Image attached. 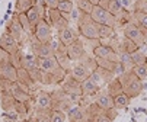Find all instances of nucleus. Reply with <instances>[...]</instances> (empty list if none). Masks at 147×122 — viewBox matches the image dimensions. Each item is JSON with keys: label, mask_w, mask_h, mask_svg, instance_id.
<instances>
[{"label": "nucleus", "mask_w": 147, "mask_h": 122, "mask_svg": "<svg viewBox=\"0 0 147 122\" xmlns=\"http://www.w3.org/2000/svg\"><path fill=\"white\" fill-rule=\"evenodd\" d=\"M90 17L95 20L98 25H107L111 28H117L118 26V20L115 16H112L107 9H103L100 6H93L92 12H90Z\"/></svg>", "instance_id": "4"}, {"label": "nucleus", "mask_w": 147, "mask_h": 122, "mask_svg": "<svg viewBox=\"0 0 147 122\" xmlns=\"http://www.w3.org/2000/svg\"><path fill=\"white\" fill-rule=\"evenodd\" d=\"M118 57H119V63L122 64L124 70H125V71H131L133 67H134V63H133V60H131V54L125 52L124 50L119 48V51H118Z\"/></svg>", "instance_id": "25"}, {"label": "nucleus", "mask_w": 147, "mask_h": 122, "mask_svg": "<svg viewBox=\"0 0 147 122\" xmlns=\"http://www.w3.org/2000/svg\"><path fill=\"white\" fill-rule=\"evenodd\" d=\"M60 2H63V0H60Z\"/></svg>", "instance_id": "56"}, {"label": "nucleus", "mask_w": 147, "mask_h": 122, "mask_svg": "<svg viewBox=\"0 0 147 122\" xmlns=\"http://www.w3.org/2000/svg\"><path fill=\"white\" fill-rule=\"evenodd\" d=\"M57 9H58L61 13H67V15H70L71 10L74 9V3H73V0H63V2L58 3Z\"/></svg>", "instance_id": "37"}, {"label": "nucleus", "mask_w": 147, "mask_h": 122, "mask_svg": "<svg viewBox=\"0 0 147 122\" xmlns=\"http://www.w3.org/2000/svg\"><path fill=\"white\" fill-rule=\"evenodd\" d=\"M67 71L66 70H63L61 67L57 68L55 71L53 73H44V81H42V84H61L63 83V80H64L67 77Z\"/></svg>", "instance_id": "17"}, {"label": "nucleus", "mask_w": 147, "mask_h": 122, "mask_svg": "<svg viewBox=\"0 0 147 122\" xmlns=\"http://www.w3.org/2000/svg\"><path fill=\"white\" fill-rule=\"evenodd\" d=\"M51 100H53V109L55 111H63V112H69L70 108L74 105L70 96H67L64 92H63V89H55L51 92Z\"/></svg>", "instance_id": "6"}, {"label": "nucleus", "mask_w": 147, "mask_h": 122, "mask_svg": "<svg viewBox=\"0 0 147 122\" xmlns=\"http://www.w3.org/2000/svg\"><path fill=\"white\" fill-rule=\"evenodd\" d=\"M6 32L10 34L19 44H22V41H24V35H26L22 29V26H20L19 23V20H18V12L15 10L12 13V17L6 22Z\"/></svg>", "instance_id": "8"}, {"label": "nucleus", "mask_w": 147, "mask_h": 122, "mask_svg": "<svg viewBox=\"0 0 147 122\" xmlns=\"http://www.w3.org/2000/svg\"><path fill=\"white\" fill-rule=\"evenodd\" d=\"M35 108L39 111H51L53 109L51 93L45 90H38L35 93Z\"/></svg>", "instance_id": "14"}, {"label": "nucleus", "mask_w": 147, "mask_h": 122, "mask_svg": "<svg viewBox=\"0 0 147 122\" xmlns=\"http://www.w3.org/2000/svg\"><path fill=\"white\" fill-rule=\"evenodd\" d=\"M95 103L102 109V111H108L111 108H114V97L107 92V90H99V93L95 96Z\"/></svg>", "instance_id": "18"}, {"label": "nucleus", "mask_w": 147, "mask_h": 122, "mask_svg": "<svg viewBox=\"0 0 147 122\" xmlns=\"http://www.w3.org/2000/svg\"><path fill=\"white\" fill-rule=\"evenodd\" d=\"M85 108H86V113H88V118H89V119H93V118H96L98 115H100V113L103 112V111L95 103V102L86 105Z\"/></svg>", "instance_id": "35"}, {"label": "nucleus", "mask_w": 147, "mask_h": 122, "mask_svg": "<svg viewBox=\"0 0 147 122\" xmlns=\"http://www.w3.org/2000/svg\"><path fill=\"white\" fill-rule=\"evenodd\" d=\"M122 34L125 38L131 39L134 44L138 45V48H144L146 42H147V31L141 29L138 25H136L134 22H128L122 26Z\"/></svg>", "instance_id": "3"}, {"label": "nucleus", "mask_w": 147, "mask_h": 122, "mask_svg": "<svg viewBox=\"0 0 147 122\" xmlns=\"http://www.w3.org/2000/svg\"><path fill=\"white\" fill-rule=\"evenodd\" d=\"M63 89L67 96H77V97H82L83 93H82V83L77 81L76 78H73L70 74H67V77L63 80V83L60 86Z\"/></svg>", "instance_id": "9"}, {"label": "nucleus", "mask_w": 147, "mask_h": 122, "mask_svg": "<svg viewBox=\"0 0 147 122\" xmlns=\"http://www.w3.org/2000/svg\"><path fill=\"white\" fill-rule=\"evenodd\" d=\"M0 77L9 81H18V68L13 67L10 63H2L0 64Z\"/></svg>", "instance_id": "21"}, {"label": "nucleus", "mask_w": 147, "mask_h": 122, "mask_svg": "<svg viewBox=\"0 0 147 122\" xmlns=\"http://www.w3.org/2000/svg\"><path fill=\"white\" fill-rule=\"evenodd\" d=\"M82 16H83V12H82V10H79V9L74 6V9H73V10H71V13H70V20L77 25V22L80 20V17H82Z\"/></svg>", "instance_id": "46"}, {"label": "nucleus", "mask_w": 147, "mask_h": 122, "mask_svg": "<svg viewBox=\"0 0 147 122\" xmlns=\"http://www.w3.org/2000/svg\"><path fill=\"white\" fill-rule=\"evenodd\" d=\"M77 31H79L80 38L83 39H99L98 23L90 17V15L83 13V16L77 22Z\"/></svg>", "instance_id": "2"}, {"label": "nucleus", "mask_w": 147, "mask_h": 122, "mask_svg": "<svg viewBox=\"0 0 147 122\" xmlns=\"http://www.w3.org/2000/svg\"><path fill=\"white\" fill-rule=\"evenodd\" d=\"M2 63H10V54L3 48H0V64Z\"/></svg>", "instance_id": "47"}, {"label": "nucleus", "mask_w": 147, "mask_h": 122, "mask_svg": "<svg viewBox=\"0 0 147 122\" xmlns=\"http://www.w3.org/2000/svg\"><path fill=\"white\" fill-rule=\"evenodd\" d=\"M51 111H39V109H36L35 115H34L35 121L36 122H51Z\"/></svg>", "instance_id": "36"}, {"label": "nucleus", "mask_w": 147, "mask_h": 122, "mask_svg": "<svg viewBox=\"0 0 147 122\" xmlns=\"http://www.w3.org/2000/svg\"><path fill=\"white\" fill-rule=\"evenodd\" d=\"M16 99L12 96L10 92H0V106L5 112L7 111H15Z\"/></svg>", "instance_id": "23"}, {"label": "nucleus", "mask_w": 147, "mask_h": 122, "mask_svg": "<svg viewBox=\"0 0 147 122\" xmlns=\"http://www.w3.org/2000/svg\"><path fill=\"white\" fill-rule=\"evenodd\" d=\"M61 17V12L58 9H47V20H48V23L53 26L57 20Z\"/></svg>", "instance_id": "39"}, {"label": "nucleus", "mask_w": 147, "mask_h": 122, "mask_svg": "<svg viewBox=\"0 0 147 122\" xmlns=\"http://www.w3.org/2000/svg\"><path fill=\"white\" fill-rule=\"evenodd\" d=\"M93 122H112L111 119H109V116L107 115V113H105V112H102L100 115H98L96 118H93L92 119Z\"/></svg>", "instance_id": "49"}, {"label": "nucleus", "mask_w": 147, "mask_h": 122, "mask_svg": "<svg viewBox=\"0 0 147 122\" xmlns=\"http://www.w3.org/2000/svg\"><path fill=\"white\" fill-rule=\"evenodd\" d=\"M0 2H2V0H0Z\"/></svg>", "instance_id": "59"}, {"label": "nucleus", "mask_w": 147, "mask_h": 122, "mask_svg": "<svg viewBox=\"0 0 147 122\" xmlns=\"http://www.w3.org/2000/svg\"><path fill=\"white\" fill-rule=\"evenodd\" d=\"M103 112L109 116V119H111L112 122H114V119L118 116V109H115V108H111V109H108V111H103Z\"/></svg>", "instance_id": "50"}, {"label": "nucleus", "mask_w": 147, "mask_h": 122, "mask_svg": "<svg viewBox=\"0 0 147 122\" xmlns=\"http://www.w3.org/2000/svg\"><path fill=\"white\" fill-rule=\"evenodd\" d=\"M86 54H88V51L85 48V44H83V39L82 38H79L77 41H74L71 45L67 47V55H69V58L71 61H74V63L80 61Z\"/></svg>", "instance_id": "10"}, {"label": "nucleus", "mask_w": 147, "mask_h": 122, "mask_svg": "<svg viewBox=\"0 0 147 122\" xmlns=\"http://www.w3.org/2000/svg\"><path fill=\"white\" fill-rule=\"evenodd\" d=\"M22 67L26 68L28 71L38 67L36 66V57L32 52H24V55H22Z\"/></svg>", "instance_id": "27"}, {"label": "nucleus", "mask_w": 147, "mask_h": 122, "mask_svg": "<svg viewBox=\"0 0 147 122\" xmlns=\"http://www.w3.org/2000/svg\"><path fill=\"white\" fill-rule=\"evenodd\" d=\"M22 55H24V51L22 50H19L18 52L12 54L10 55V64L16 68H20L22 67Z\"/></svg>", "instance_id": "40"}, {"label": "nucleus", "mask_w": 147, "mask_h": 122, "mask_svg": "<svg viewBox=\"0 0 147 122\" xmlns=\"http://www.w3.org/2000/svg\"><path fill=\"white\" fill-rule=\"evenodd\" d=\"M131 71H133L141 81H144V80L147 78V68H146V66H134Z\"/></svg>", "instance_id": "43"}, {"label": "nucleus", "mask_w": 147, "mask_h": 122, "mask_svg": "<svg viewBox=\"0 0 147 122\" xmlns=\"http://www.w3.org/2000/svg\"><path fill=\"white\" fill-rule=\"evenodd\" d=\"M0 80H2V77H0Z\"/></svg>", "instance_id": "57"}, {"label": "nucleus", "mask_w": 147, "mask_h": 122, "mask_svg": "<svg viewBox=\"0 0 147 122\" xmlns=\"http://www.w3.org/2000/svg\"><path fill=\"white\" fill-rule=\"evenodd\" d=\"M121 50H124L125 52H128V54H133L134 51H137V50H140L138 48V45L137 44H134L131 39H128V38H122L121 39Z\"/></svg>", "instance_id": "34"}, {"label": "nucleus", "mask_w": 147, "mask_h": 122, "mask_svg": "<svg viewBox=\"0 0 147 122\" xmlns=\"http://www.w3.org/2000/svg\"><path fill=\"white\" fill-rule=\"evenodd\" d=\"M67 121V113L63 111H51V122H66Z\"/></svg>", "instance_id": "42"}, {"label": "nucleus", "mask_w": 147, "mask_h": 122, "mask_svg": "<svg viewBox=\"0 0 147 122\" xmlns=\"http://www.w3.org/2000/svg\"><path fill=\"white\" fill-rule=\"evenodd\" d=\"M105 90H107L112 97L121 95L122 93V84H121V81H119V77H114L109 83L107 84V89H105Z\"/></svg>", "instance_id": "24"}, {"label": "nucleus", "mask_w": 147, "mask_h": 122, "mask_svg": "<svg viewBox=\"0 0 147 122\" xmlns=\"http://www.w3.org/2000/svg\"><path fill=\"white\" fill-rule=\"evenodd\" d=\"M26 16H28V19H29V22H31V25H32V26H35V25L39 22V20L42 19V17L39 16V13H38V10H36V7H35V6H32V7L26 12Z\"/></svg>", "instance_id": "38"}, {"label": "nucleus", "mask_w": 147, "mask_h": 122, "mask_svg": "<svg viewBox=\"0 0 147 122\" xmlns=\"http://www.w3.org/2000/svg\"><path fill=\"white\" fill-rule=\"evenodd\" d=\"M2 122H18V121H15V119H7V118H3V121Z\"/></svg>", "instance_id": "53"}, {"label": "nucleus", "mask_w": 147, "mask_h": 122, "mask_svg": "<svg viewBox=\"0 0 147 122\" xmlns=\"http://www.w3.org/2000/svg\"><path fill=\"white\" fill-rule=\"evenodd\" d=\"M73 3H74V6L79 10H82L83 13H86V15H90V12L93 9V5L89 2V0H73Z\"/></svg>", "instance_id": "32"}, {"label": "nucleus", "mask_w": 147, "mask_h": 122, "mask_svg": "<svg viewBox=\"0 0 147 122\" xmlns=\"http://www.w3.org/2000/svg\"><path fill=\"white\" fill-rule=\"evenodd\" d=\"M0 48H3L5 51H7L10 55L15 54V52H18L19 50H22V48H20V44L18 42V41L10 34H7L6 31L0 35Z\"/></svg>", "instance_id": "11"}, {"label": "nucleus", "mask_w": 147, "mask_h": 122, "mask_svg": "<svg viewBox=\"0 0 147 122\" xmlns=\"http://www.w3.org/2000/svg\"><path fill=\"white\" fill-rule=\"evenodd\" d=\"M36 66L42 73H53L57 68H60V64L55 58V55H50V57H36Z\"/></svg>", "instance_id": "12"}, {"label": "nucleus", "mask_w": 147, "mask_h": 122, "mask_svg": "<svg viewBox=\"0 0 147 122\" xmlns=\"http://www.w3.org/2000/svg\"><path fill=\"white\" fill-rule=\"evenodd\" d=\"M133 12H141L147 13V0H134Z\"/></svg>", "instance_id": "44"}, {"label": "nucleus", "mask_w": 147, "mask_h": 122, "mask_svg": "<svg viewBox=\"0 0 147 122\" xmlns=\"http://www.w3.org/2000/svg\"><path fill=\"white\" fill-rule=\"evenodd\" d=\"M131 60H133L134 66H144L146 61H147V55H146V52L140 48V50H137V51H134V52L131 54Z\"/></svg>", "instance_id": "31"}, {"label": "nucleus", "mask_w": 147, "mask_h": 122, "mask_svg": "<svg viewBox=\"0 0 147 122\" xmlns=\"http://www.w3.org/2000/svg\"><path fill=\"white\" fill-rule=\"evenodd\" d=\"M44 2H45V5H47L48 9H57L60 0H44Z\"/></svg>", "instance_id": "51"}, {"label": "nucleus", "mask_w": 147, "mask_h": 122, "mask_svg": "<svg viewBox=\"0 0 147 122\" xmlns=\"http://www.w3.org/2000/svg\"><path fill=\"white\" fill-rule=\"evenodd\" d=\"M9 92L16 99V102H22V103H32V102H35V96L32 95V92L28 87L19 84L18 81H13L10 84Z\"/></svg>", "instance_id": "7"}, {"label": "nucleus", "mask_w": 147, "mask_h": 122, "mask_svg": "<svg viewBox=\"0 0 147 122\" xmlns=\"http://www.w3.org/2000/svg\"><path fill=\"white\" fill-rule=\"evenodd\" d=\"M53 26L48 23L47 19H41L39 22L34 26V31H32V36L39 41V42H51V39L54 38V34H53Z\"/></svg>", "instance_id": "5"}, {"label": "nucleus", "mask_w": 147, "mask_h": 122, "mask_svg": "<svg viewBox=\"0 0 147 122\" xmlns=\"http://www.w3.org/2000/svg\"><path fill=\"white\" fill-rule=\"evenodd\" d=\"M18 20H19L20 26H22L24 32H25L28 36H31V35H32V31H34V26L31 25V22H29V19H28L26 13H18Z\"/></svg>", "instance_id": "29"}, {"label": "nucleus", "mask_w": 147, "mask_h": 122, "mask_svg": "<svg viewBox=\"0 0 147 122\" xmlns=\"http://www.w3.org/2000/svg\"><path fill=\"white\" fill-rule=\"evenodd\" d=\"M88 113L86 108L82 105H73L70 111L67 112V122H88Z\"/></svg>", "instance_id": "16"}, {"label": "nucleus", "mask_w": 147, "mask_h": 122, "mask_svg": "<svg viewBox=\"0 0 147 122\" xmlns=\"http://www.w3.org/2000/svg\"><path fill=\"white\" fill-rule=\"evenodd\" d=\"M67 26H70V20H67L64 16L61 15V17L57 20V22L53 25V29H55L57 32L58 31H61V29H64V28H67Z\"/></svg>", "instance_id": "45"}, {"label": "nucleus", "mask_w": 147, "mask_h": 122, "mask_svg": "<svg viewBox=\"0 0 147 122\" xmlns=\"http://www.w3.org/2000/svg\"><path fill=\"white\" fill-rule=\"evenodd\" d=\"M144 66H146V68H147V61H146V64H144Z\"/></svg>", "instance_id": "54"}, {"label": "nucleus", "mask_w": 147, "mask_h": 122, "mask_svg": "<svg viewBox=\"0 0 147 122\" xmlns=\"http://www.w3.org/2000/svg\"><path fill=\"white\" fill-rule=\"evenodd\" d=\"M146 55H147V52H146Z\"/></svg>", "instance_id": "58"}, {"label": "nucleus", "mask_w": 147, "mask_h": 122, "mask_svg": "<svg viewBox=\"0 0 147 122\" xmlns=\"http://www.w3.org/2000/svg\"><path fill=\"white\" fill-rule=\"evenodd\" d=\"M90 70L88 68V67H85L82 63H76L73 67H71V70H70V76L73 77V78H76L77 81H85L86 78H89V76H90Z\"/></svg>", "instance_id": "20"}, {"label": "nucleus", "mask_w": 147, "mask_h": 122, "mask_svg": "<svg viewBox=\"0 0 147 122\" xmlns=\"http://www.w3.org/2000/svg\"><path fill=\"white\" fill-rule=\"evenodd\" d=\"M131 22L138 25L141 29L147 31V13L141 12H131Z\"/></svg>", "instance_id": "26"}, {"label": "nucleus", "mask_w": 147, "mask_h": 122, "mask_svg": "<svg viewBox=\"0 0 147 122\" xmlns=\"http://www.w3.org/2000/svg\"><path fill=\"white\" fill-rule=\"evenodd\" d=\"M18 83L22 84V86H25V87H28L31 92L36 90V83L32 80L29 71H28L26 68H24V67L18 68Z\"/></svg>", "instance_id": "19"}, {"label": "nucleus", "mask_w": 147, "mask_h": 122, "mask_svg": "<svg viewBox=\"0 0 147 122\" xmlns=\"http://www.w3.org/2000/svg\"><path fill=\"white\" fill-rule=\"evenodd\" d=\"M130 97L125 95V93H121V95H118V96H115L114 97V108L115 109H127L128 108V105H130Z\"/></svg>", "instance_id": "28"}, {"label": "nucleus", "mask_w": 147, "mask_h": 122, "mask_svg": "<svg viewBox=\"0 0 147 122\" xmlns=\"http://www.w3.org/2000/svg\"><path fill=\"white\" fill-rule=\"evenodd\" d=\"M2 118H7V119H15L18 121L19 119V115L16 113V111H7V112H2Z\"/></svg>", "instance_id": "48"}, {"label": "nucleus", "mask_w": 147, "mask_h": 122, "mask_svg": "<svg viewBox=\"0 0 147 122\" xmlns=\"http://www.w3.org/2000/svg\"><path fill=\"white\" fill-rule=\"evenodd\" d=\"M29 74H31L32 80L35 81L36 84H42V81H44V73L41 71L38 67H35V68L29 70Z\"/></svg>", "instance_id": "41"}, {"label": "nucleus", "mask_w": 147, "mask_h": 122, "mask_svg": "<svg viewBox=\"0 0 147 122\" xmlns=\"http://www.w3.org/2000/svg\"><path fill=\"white\" fill-rule=\"evenodd\" d=\"M93 57L96 58H102V60H109V61H119V57H118V52L111 48V47H107V45H102L99 44L93 51H92Z\"/></svg>", "instance_id": "15"}, {"label": "nucleus", "mask_w": 147, "mask_h": 122, "mask_svg": "<svg viewBox=\"0 0 147 122\" xmlns=\"http://www.w3.org/2000/svg\"><path fill=\"white\" fill-rule=\"evenodd\" d=\"M98 34H99V39H103V38H111V36H115V28H111V26H107V25H98Z\"/></svg>", "instance_id": "33"}, {"label": "nucleus", "mask_w": 147, "mask_h": 122, "mask_svg": "<svg viewBox=\"0 0 147 122\" xmlns=\"http://www.w3.org/2000/svg\"><path fill=\"white\" fill-rule=\"evenodd\" d=\"M88 122H93V121H92V119H89V121H88Z\"/></svg>", "instance_id": "55"}, {"label": "nucleus", "mask_w": 147, "mask_h": 122, "mask_svg": "<svg viewBox=\"0 0 147 122\" xmlns=\"http://www.w3.org/2000/svg\"><path fill=\"white\" fill-rule=\"evenodd\" d=\"M57 38H58V41L61 44H64L66 47H69V45H71L74 42V41H77L80 38V35H79L77 28L74 29L71 26H67V28H64V29H61V31L57 32Z\"/></svg>", "instance_id": "13"}, {"label": "nucleus", "mask_w": 147, "mask_h": 122, "mask_svg": "<svg viewBox=\"0 0 147 122\" xmlns=\"http://www.w3.org/2000/svg\"><path fill=\"white\" fill-rule=\"evenodd\" d=\"M100 87L93 83V81L89 78H86L85 81H82V93H83V97H95L98 93H99Z\"/></svg>", "instance_id": "22"}, {"label": "nucleus", "mask_w": 147, "mask_h": 122, "mask_svg": "<svg viewBox=\"0 0 147 122\" xmlns=\"http://www.w3.org/2000/svg\"><path fill=\"white\" fill-rule=\"evenodd\" d=\"M89 2L93 5V6H98L99 5V2H100V0H89Z\"/></svg>", "instance_id": "52"}, {"label": "nucleus", "mask_w": 147, "mask_h": 122, "mask_svg": "<svg viewBox=\"0 0 147 122\" xmlns=\"http://www.w3.org/2000/svg\"><path fill=\"white\" fill-rule=\"evenodd\" d=\"M35 3V0H16L15 2V10L18 13H26Z\"/></svg>", "instance_id": "30"}, {"label": "nucleus", "mask_w": 147, "mask_h": 122, "mask_svg": "<svg viewBox=\"0 0 147 122\" xmlns=\"http://www.w3.org/2000/svg\"><path fill=\"white\" fill-rule=\"evenodd\" d=\"M119 81L122 84V93H125L130 99L138 97L143 93V90L147 89V84L141 81L133 71H125L124 74H121Z\"/></svg>", "instance_id": "1"}]
</instances>
